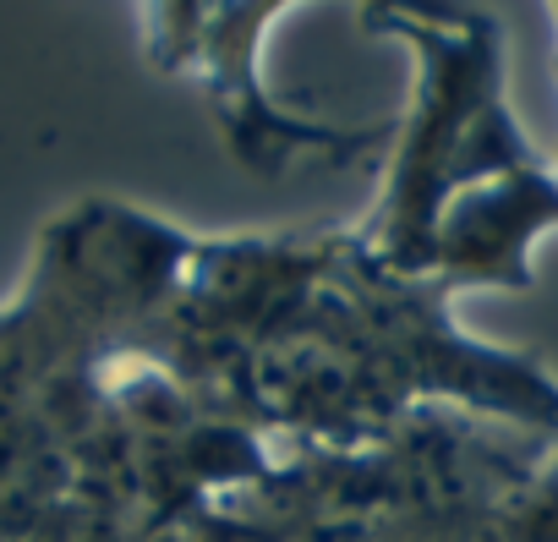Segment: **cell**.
I'll return each instance as SVG.
<instances>
[{"label":"cell","instance_id":"cell-1","mask_svg":"<svg viewBox=\"0 0 558 542\" xmlns=\"http://www.w3.org/2000/svg\"><path fill=\"white\" fill-rule=\"evenodd\" d=\"M373 34H395L416 50V99L395 132L378 214L362 230L373 257L405 280H427L444 208L487 181L542 165L504 105L498 23L471 12L433 23L411 12H367Z\"/></svg>","mask_w":558,"mask_h":542}]
</instances>
